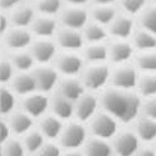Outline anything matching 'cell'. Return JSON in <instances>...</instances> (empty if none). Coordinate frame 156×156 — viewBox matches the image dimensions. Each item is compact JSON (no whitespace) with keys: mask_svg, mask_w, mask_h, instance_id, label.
Wrapping results in <instances>:
<instances>
[{"mask_svg":"<svg viewBox=\"0 0 156 156\" xmlns=\"http://www.w3.org/2000/svg\"><path fill=\"white\" fill-rule=\"evenodd\" d=\"M101 105L105 112L116 121L129 123L140 117L142 101L135 91H121L111 87L102 93Z\"/></svg>","mask_w":156,"mask_h":156,"instance_id":"obj_1","label":"cell"},{"mask_svg":"<svg viewBox=\"0 0 156 156\" xmlns=\"http://www.w3.org/2000/svg\"><path fill=\"white\" fill-rule=\"evenodd\" d=\"M111 80V68L107 63L90 64L83 69L82 84L84 88L90 91H98L110 83Z\"/></svg>","mask_w":156,"mask_h":156,"instance_id":"obj_2","label":"cell"},{"mask_svg":"<svg viewBox=\"0 0 156 156\" xmlns=\"http://www.w3.org/2000/svg\"><path fill=\"white\" fill-rule=\"evenodd\" d=\"M139 71L131 63H126L121 66H116L111 69V80L110 83L112 88L121 91H135L139 80Z\"/></svg>","mask_w":156,"mask_h":156,"instance_id":"obj_3","label":"cell"},{"mask_svg":"<svg viewBox=\"0 0 156 156\" xmlns=\"http://www.w3.org/2000/svg\"><path fill=\"white\" fill-rule=\"evenodd\" d=\"M136 28L137 27H136L135 19L121 13L117 14L112 23L107 27V32L108 35L113 37V41H130Z\"/></svg>","mask_w":156,"mask_h":156,"instance_id":"obj_4","label":"cell"},{"mask_svg":"<svg viewBox=\"0 0 156 156\" xmlns=\"http://www.w3.org/2000/svg\"><path fill=\"white\" fill-rule=\"evenodd\" d=\"M59 19L64 28L80 30L90 23V13L82 6H67L61 10Z\"/></svg>","mask_w":156,"mask_h":156,"instance_id":"obj_5","label":"cell"},{"mask_svg":"<svg viewBox=\"0 0 156 156\" xmlns=\"http://www.w3.org/2000/svg\"><path fill=\"white\" fill-rule=\"evenodd\" d=\"M83 64V58L73 52H64L55 57V71L67 77H73L82 72Z\"/></svg>","mask_w":156,"mask_h":156,"instance_id":"obj_6","label":"cell"},{"mask_svg":"<svg viewBox=\"0 0 156 156\" xmlns=\"http://www.w3.org/2000/svg\"><path fill=\"white\" fill-rule=\"evenodd\" d=\"M117 121L108 113L102 112L93 117L91 123V130L96 137L100 140H107L111 139L117 133Z\"/></svg>","mask_w":156,"mask_h":156,"instance_id":"obj_7","label":"cell"},{"mask_svg":"<svg viewBox=\"0 0 156 156\" xmlns=\"http://www.w3.org/2000/svg\"><path fill=\"white\" fill-rule=\"evenodd\" d=\"M108 61L115 66L131 63L135 57V49L130 41H113L107 45Z\"/></svg>","mask_w":156,"mask_h":156,"instance_id":"obj_8","label":"cell"},{"mask_svg":"<svg viewBox=\"0 0 156 156\" xmlns=\"http://www.w3.org/2000/svg\"><path fill=\"white\" fill-rule=\"evenodd\" d=\"M32 74L34 77L37 90L43 93L51 92L58 83V72L55 71V68L41 66L38 68H34Z\"/></svg>","mask_w":156,"mask_h":156,"instance_id":"obj_9","label":"cell"},{"mask_svg":"<svg viewBox=\"0 0 156 156\" xmlns=\"http://www.w3.org/2000/svg\"><path fill=\"white\" fill-rule=\"evenodd\" d=\"M4 44L14 52L23 51L32 44V33L23 28L6 29L4 33Z\"/></svg>","mask_w":156,"mask_h":156,"instance_id":"obj_10","label":"cell"},{"mask_svg":"<svg viewBox=\"0 0 156 156\" xmlns=\"http://www.w3.org/2000/svg\"><path fill=\"white\" fill-rule=\"evenodd\" d=\"M30 55L34 62L39 64H47L53 61L57 54V47L48 39H38L30 44Z\"/></svg>","mask_w":156,"mask_h":156,"instance_id":"obj_11","label":"cell"},{"mask_svg":"<svg viewBox=\"0 0 156 156\" xmlns=\"http://www.w3.org/2000/svg\"><path fill=\"white\" fill-rule=\"evenodd\" d=\"M113 146L119 156H135L140 147V140L135 132L126 131L117 136Z\"/></svg>","mask_w":156,"mask_h":156,"instance_id":"obj_12","label":"cell"},{"mask_svg":"<svg viewBox=\"0 0 156 156\" xmlns=\"http://www.w3.org/2000/svg\"><path fill=\"white\" fill-rule=\"evenodd\" d=\"M84 39L82 33L78 30L63 28L57 33V44L61 48L66 49L67 52H73L83 48Z\"/></svg>","mask_w":156,"mask_h":156,"instance_id":"obj_13","label":"cell"},{"mask_svg":"<svg viewBox=\"0 0 156 156\" xmlns=\"http://www.w3.org/2000/svg\"><path fill=\"white\" fill-rule=\"evenodd\" d=\"M86 141V130L80 123H71L63 131L61 144L67 149H77Z\"/></svg>","mask_w":156,"mask_h":156,"instance_id":"obj_14","label":"cell"},{"mask_svg":"<svg viewBox=\"0 0 156 156\" xmlns=\"http://www.w3.org/2000/svg\"><path fill=\"white\" fill-rule=\"evenodd\" d=\"M97 107H98V98L91 93L83 94L76 105V116L81 121H88L94 116Z\"/></svg>","mask_w":156,"mask_h":156,"instance_id":"obj_15","label":"cell"},{"mask_svg":"<svg viewBox=\"0 0 156 156\" xmlns=\"http://www.w3.org/2000/svg\"><path fill=\"white\" fill-rule=\"evenodd\" d=\"M23 106L28 116L39 117L47 111L49 106V100L43 93H32L24 100Z\"/></svg>","mask_w":156,"mask_h":156,"instance_id":"obj_16","label":"cell"},{"mask_svg":"<svg viewBox=\"0 0 156 156\" xmlns=\"http://www.w3.org/2000/svg\"><path fill=\"white\" fill-rule=\"evenodd\" d=\"M130 42L135 49V53L156 51V37L140 28H136Z\"/></svg>","mask_w":156,"mask_h":156,"instance_id":"obj_17","label":"cell"},{"mask_svg":"<svg viewBox=\"0 0 156 156\" xmlns=\"http://www.w3.org/2000/svg\"><path fill=\"white\" fill-rule=\"evenodd\" d=\"M35 19V10L34 8L27 4H20L14 8L10 13V22L14 28H23L32 25L33 20Z\"/></svg>","mask_w":156,"mask_h":156,"instance_id":"obj_18","label":"cell"},{"mask_svg":"<svg viewBox=\"0 0 156 156\" xmlns=\"http://www.w3.org/2000/svg\"><path fill=\"white\" fill-rule=\"evenodd\" d=\"M59 94L71 102L78 101L84 94V87L81 81L67 77L59 83Z\"/></svg>","mask_w":156,"mask_h":156,"instance_id":"obj_19","label":"cell"},{"mask_svg":"<svg viewBox=\"0 0 156 156\" xmlns=\"http://www.w3.org/2000/svg\"><path fill=\"white\" fill-rule=\"evenodd\" d=\"M12 88L15 93L20 96H29L37 91L35 81L32 73L20 72L12 78Z\"/></svg>","mask_w":156,"mask_h":156,"instance_id":"obj_20","label":"cell"},{"mask_svg":"<svg viewBox=\"0 0 156 156\" xmlns=\"http://www.w3.org/2000/svg\"><path fill=\"white\" fill-rule=\"evenodd\" d=\"M32 32L41 37V39H47L52 35L55 34L57 32V22L54 20L53 16H44V15H41V16H37L32 25Z\"/></svg>","mask_w":156,"mask_h":156,"instance_id":"obj_21","label":"cell"},{"mask_svg":"<svg viewBox=\"0 0 156 156\" xmlns=\"http://www.w3.org/2000/svg\"><path fill=\"white\" fill-rule=\"evenodd\" d=\"M135 92L144 100L156 97V73H140Z\"/></svg>","mask_w":156,"mask_h":156,"instance_id":"obj_22","label":"cell"},{"mask_svg":"<svg viewBox=\"0 0 156 156\" xmlns=\"http://www.w3.org/2000/svg\"><path fill=\"white\" fill-rule=\"evenodd\" d=\"M83 59L90 64H101L108 61V48L105 43L88 44L83 51Z\"/></svg>","mask_w":156,"mask_h":156,"instance_id":"obj_23","label":"cell"},{"mask_svg":"<svg viewBox=\"0 0 156 156\" xmlns=\"http://www.w3.org/2000/svg\"><path fill=\"white\" fill-rule=\"evenodd\" d=\"M135 133L139 140H142L145 142L156 141V121L147 119L145 116H140L136 120Z\"/></svg>","mask_w":156,"mask_h":156,"instance_id":"obj_24","label":"cell"},{"mask_svg":"<svg viewBox=\"0 0 156 156\" xmlns=\"http://www.w3.org/2000/svg\"><path fill=\"white\" fill-rule=\"evenodd\" d=\"M136 18H137L136 19L137 28L149 32L156 37V5L155 4L150 3Z\"/></svg>","mask_w":156,"mask_h":156,"instance_id":"obj_25","label":"cell"},{"mask_svg":"<svg viewBox=\"0 0 156 156\" xmlns=\"http://www.w3.org/2000/svg\"><path fill=\"white\" fill-rule=\"evenodd\" d=\"M132 64L139 73H156V51L135 53Z\"/></svg>","mask_w":156,"mask_h":156,"instance_id":"obj_26","label":"cell"},{"mask_svg":"<svg viewBox=\"0 0 156 156\" xmlns=\"http://www.w3.org/2000/svg\"><path fill=\"white\" fill-rule=\"evenodd\" d=\"M119 12L115 5H94L91 10V18L93 22L102 27H108L117 16Z\"/></svg>","mask_w":156,"mask_h":156,"instance_id":"obj_27","label":"cell"},{"mask_svg":"<svg viewBox=\"0 0 156 156\" xmlns=\"http://www.w3.org/2000/svg\"><path fill=\"white\" fill-rule=\"evenodd\" d=\"M82 35L84 42H87L88 44H97V43H103L106 41L107 37H108V32H107L106 27L91 22L83 28Z\"/></svg>","mask_w":156,"mask_h":156,"instance_id":"obj_28","label":"cell"},{"mask_svg":"<svg viewBox=\"0 0 156 156\" xmlns=\"http://www.w3.org/2000/svg\"><path fill=\"white\" fill-rule=\"evenodd\" d=\"M52 108L57 116V119H62V120H67V119H69V117H72L73 111H74L73 103L71 101H68L67 98H64L59 93L53 97Z\"/></svg>","mask_w":156,"mask_h":156,"instance_id":"obj_29","label":"cell"},{"mask_svg":"<svg viewBox=\"0 0 156 156\" xmlns=\"http://www.w3.org/2000/svg\"><path fill=\"white\" fill-rule=\"evenodd\" d=\"M13 68H15L16 71L20 72H28L30 71L32 68L34 67V59L33 57L30 55V53L28 52H24V51H19V52H14L12 54V58L10 61Z\"/></svg>","mask_w":156,"mask_h":156,"instance_id":"obj_30","label":"cell"},{"mask_svg":"<svg viewBox=\"0 0 156 156\" xmlns=\"http://www.w3.org/2000/svg\"><path fill=\"white\" fill-rule=\"evenodd\" d=\"M32 126H33V120L27 113L16 112L10 117V129L16 135L25 133L28 130H30Z\"/></svg>","mask_w":156,"mask_h":156,"instance_id":"obj_31","label":"cell"},{"mask_svg":"<svg viewBox=\"0 0 156 156\" xmlns=\"http://www.w3.org/2000/svg\"><path fill=\"white\" fill-rule=\"evenodd\" d=\"M35 9L44 16H53L62 10V0H37Z\"/></svg>","mask_w":156,"mask_h":156,"instance_id":"obj_32","label":"cell"},{"mask_svg":"<svg viewBox=\"0 0 156 156\" xmlns=\"http://www.w3.org/2000/svg\"><path fill=\"white\" fill-rule=\"evenodd\" d=\"M112 149L105 140L94 139L91 140L86 146V155L87 156H111Z\"/></svg>","mask_w":156,"mask_h":156,"instance_id":"obj_33","label":"cell"},{"mask_svg":"<svg viewBox=\"0 0 156 156\" xmlns=\"http://www.w3.org/2000/svg\"><path fill=\"white\" fill-rule=\"evenodd\" d=\"M122 13L130 16H137L150 4V0H119Z\"/></svg>","mask_w":156,"mask_h":156,"instance_id":"obj_34","label":"cell"},{"mask_svg":"<svg viewBox=\"0 0 156 156\" xmlns=\"http://www.w3.org/2000/svg\"><path fill=\"white\" fill-rule=\"evenodd\" d=\"M42 132L49 139H55L61 135L62 131V122L59 119H57L54 116H48L42 121L41 123Z\"/></svg>","mask_w":156,"mask_h":156,"instance_id":"obj_35","label":"cell"},{"mask_svg":"<svg viewBox=\"0 0 156 156\" xmlns=\"http://www.w3.org/2000/svg\"><path fill=\"white\" fill-rule=\"evenodd\" d=\"M15 106L14 94L5 87H0V113L8 115Z\"/></svg>","mask_w":156,"mask_h":156,"instance_id":"obj_36","label":"cell"},{"mask_svg":"<svg viewBox=\"0 0 156 156\" xmlns=\"http://www.w3.org/2000/svg\"><path fill=\"white\" fill-rule=\"evenodd\" d=\"M43 146V136L41 132H30L25 137V147L29 152H35Z\"/></svg>","mask_w":156,"mask_h":156,"instance_id":"obj_37","label":"cell"},{"mask_svg":"<svg viewBox=\"0 0 156 156\" xmlns=\"http://www.w3.org/2000/svg\"><path fill=\"white\" fill-rule=\"evenodd\" d=\"M141 113L147 119L156 121V97H151V98H146L145 101H142Z\"/></svg>","mask_w":156,"mask_h":156,"instance_id":"obj_38","label":"cell"},{"mask_svg":"<svg viewBox=\"0 0 156 156\" xmlns=\"http://www.w3.org/2000/svg\"><path fill=\"white\" fill-rule=\"evenodd\" d=\"M13 78V66L9 61L0 59V84H4Z\"/></svg>","mask_w":156,"mask_h":156,"instance_id":"obj_39","label":"cell"},{"mask_svg":"<svg viewBox=\"0 0 156 156\" xmlns=\"http://www.w3.org/2000/svg\"><path fill=\"white\" fill-rule=\"evenodd\" d=\"M4 151L6 156H24L23 146L19 144L16 140L8 141L4 146Z\"/></svg>","mask_w":156,"mask_h":156,"instance_id":"obj_40","label":"cell"},{"mask_svg":"<svg viewBox=\"0 0 156 156\" xmlns=\"http://www.w3.org/2000/svg\"><path fill=\"white\" fill-rule=\"evenodd\" d=\"M61 151L58 149V146L53 145V144H48L41 149L38 156H59Z\"/></svg>","mask_w":156,"mask_h":156,"instance_id":"obj_41","label":"cell"},{"mask_svg":"<svg viewBox=\"0 0 156 156\" xmlns=\"http://www.w3.org/2000/svg\"><path fill=\"white\" fill-rule=\"evenodd\" d=\"M23 0H0V9L2 10H13L14 8L22 4Z\"/></svg>","mask_w":156,"mask_h":156,"instance_id":"obj_42","label":"cell"},{"mask_svg":"<svg viewBox=\"0 0 156 156\" xmlns=\"http://www.w3.org/2000/svg\"><path fill=\"white\" fill-rule=\"evenodd\" d=\"M8 136H9V129L8 126L0 121V147H2V145L8 140Z\"/></svg>","mask_w":156,"mask_h":156,"instance_id":"obj_43","label":"cell"},{"mask_svg":"<svg viewBox=\"0 0 156 156\" xmlns=\"http://www.w3.org/2000/svg\"><path fill=\"white\" fill-rule=\"evenodd\" d=\"M8 22H6V18L4 15H0V37L4 35V33L6 32L8 29Z\"/></svg>","mask_w":156,"mask_h":156,"instance_id":"obj_44","label":"cell"},{"mask_svg":"<svg viewBox=\"0 0 156 156\" xmlns=\"http://www.w3.org/2000/svg\"><path fill=\"white\" fill-rule=\"evenodd\" d=\"M135 156H156V154L151 149H144V150H140V151L136 152Z\"/></svg>","mask_w":156,"mask_h":156,"instance_id":"obj_45","label":"cell"},{"mask_svg":"<svg viewBox=\"0 0 156 156\" xmlns=\"http://www.w3.org/2000/svg\"><path fill=\"white\" fill-rule=\"evenodd\" d=\"M94 5H115L119 0H92Z\"/></svg>","mask_w":156,"mask_h":156,"instance_id":"obj_46","label":"cell"},{"mask_svg":"<svg viewBox=\"0 0 156 156\" xmlns=\"http://www.w3.org/2000/svg\"><path fill=\"white\" fill-rule=\"evenodd\" d=\"M68 4H71V6H82L86 3H88L90 0H66Z\"/></svg>","mask_w":156,"mask_h":156,"instance_id":"obj_47","label":"cell"},{"mask_svg":"<svg viewBox=\"0 0 156 156\" xmlns=\"http://www.w3.org/2000/svg\"><path fill=\"white\" fill-rule=\"evenodd\" d=\"M66 156H82L81 154H77V152H72V154H67Z\"/></svg>","mask_w":156,"mask_h":156,"instance_id":"obj_48","label":"cell"},{"mask_svg":"<svg viewBox=\"0 0 156 156\" xmlns=\"http://www.w3.org/2000/svg\"><path fill=\"white\" fill-rule=\"evenodd\" d=\"M150 3H151V4H155V5H156V0H150Z\"/></svg>","mask_w":156,"mask_h":156,"instance_id":"obj_49","label":"cell"},{"mask_svg":"<svg viewBox=\"0 0 156 156\" xmlns=\"http://www.w3.org/2000/svg\"><path fill=\"white\" fill-rule=\"evenodd\" d=\"M154 151H155V154H156V141H155V150H154Z\"/></svg>","mask_w":156,"mask_h":156,"instance_id":"obj_50","label":"cell"}]
</instances>
